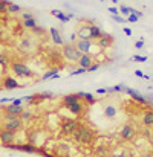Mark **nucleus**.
Returning <instances> with one entry per match:
<instances>
[{
    "mask_svg": "<svg viewBox=\"0 0 153 157\" xmlns=\"http://www.w3.org/2000/svg\"><path fill=\"white\" fill-rule=\"evenodd\" d=\"M72 139H74L78 145L91 147V145L95 142V139H97V131H95L92 127H89L87 124L80 122L78 127H77V130H75V133L72 134Z\"/></svg>",
    "mask_w": 153,
    "mask_h": 157,
    "instance_id": "nucleus-1",
    "label": "nucleus"
},
{
    "mask_svg": "<svg viewBox=\"0 0 153 157\" xmlns=\"http://www.w3.org/2000/svg\"><path fill=\"white\" fill-rule=\"evenodd\" d=\"M23 121L20 119V116H14V114H9V113H3L2 116V125L0 128H5V130H9V131H20L23 128Z\"/></svg>",
    "mask_w": 153,
    "mask_h": 157,
    "instance_id": "nucleus-2",
    "label": "nucleus"
},
{
    "mask_svg": "<svg viewBox=\"0 0 153 157\" xmlns=\"http://www.w3.org/2000/svg\"><path fill=\"white\" fill-rule=\"evenodd\" d=\"M11 72H12L15 76H18V78H25V79L34 78V72H32L25 63H20V61L11 63Z\"/></svg>",
    "mask_w": 153,
    "mask_h": 157,
    "instance_id": "nucleus-3",
    "label": "nucleus"
},
{
    "mask_svg": "<svg viewBox=\"0 0 153 157\" xmlns=\"http://www.w3.org/2000/svg\"><path fill=\"white\" fill-rule=\"evenodd\" d=\"M80 121L77 117H70V119H63L61 121V125H60V131L63 136H72L78 127Z\"/></svg>",
    "mask_w": 153,
    "mask_h": 157,
    "instance_id": "nucleus-4",
    "label": "nucleus"
},
{
    "mask_svg": "<svg viewBox=\"0 0 153 157\" xmlns=\"http://www.w3.org/2000/svg\"><path fill=\"white\" fill-rule=\"evenodd\" d=\"M61 52H63L64 59H67L69 63H77V61L80 59V56L83 55V53L78 52V49H77L74 44H63Z\"/></svg>",
    "mask_w": 153,
    "mask_h": 157,
    "instance_id": "nucleus-5",
    "label": "nucleus"
},
{
    "mask_svg": "<svg viewBox=\"0 0 153 157\" xmlns=\"http://www.w3.org/2000/svg\"><path fill=\"white\" fill-rule=\"evenodd\" d=\"M136 134H138V131H136V128L132 124H124L121 127V130H119V137L124 142H133Z\"/></svg>",
    "mask_w": 153,
    "mask_h": 157,
    "instance_id": "nucleus-6",
    "label": "nucleus"
},
{
    "mask_svg": "<svg viewBox=\"0 0 153 157\" xmlns=\"http://www.w3.org/2000/svg\"><path fill=\"white\" fill-rule=\"evenodd\" d=\"M35 41H34V38L32 37H23L22 40H20V43L17 44V49H18V52L22 53H31L34 52V49H35Z\"/></svg>",
    "mask_w": 153,
    "mask_h": 157,
    "instance_id": "nucleus-7",
    "label": "nucleus"
},
{
    "mask_svg": "<svg viewBox=\"0 0 153 157\" xmlns=\"http://www.w3.org/2000/svg\"><path fill=\"white\" fill-rule=\"evenodd\" d=\"M15 131H9V130H5V128H0V145L3 148H6L8 145L14 144L15 142Z\"/></svg>",
    "mask_w": 153,
    "mask_h": 157,
    "instance_id": "nucleus-8",
    "label": "nucleus"
},
{
    "mask_svg": "<svg viewBox=\"0 0 153 157\" xmlns=\"http://www.w3.org/2000/svg\"><path fill=\"white\" fill-rule=\"evenodd\" d=\"M74 46L78 49L80 53H91L92 48H94V41H91V40H75Z\"/></svg>",
    "mask_w": 153,
    "mask_h": 157,
    "instance_id": "nucleus-9",
    "label": "nucleus"
},
{
    "mask_svg": "<svg viewBox=\"0 0 153 157\" xmlns=\"http://www.w3.org/2000/svg\"><path fill=\"white\" fill-rule=\"evenodd\" d=\"M2 87L6 89V90H15V89H22L23 84H18V81H17L15 78L6 75V76L2 79Z\"/></svg>",
    "mask_w": 153,
    "mask_h": 157,
    "instance_id": "nucleus-10",
    "label": "nucleus"
},
{
    "mask_svg": "<svg viewBox=\"0 0 153 157\" xmlns=\"http://www.w3.org/2000/svg\"><path fill=\"white\" fill-rule=\"evenodd\" d=\"M124 92H126V95L127 96H130L133 101H136V102H139V104H147V98H144L139 92H136V90H133V89H130V87H124L123 89Z\"/></svg>",
    "mask_w": 153,
    "mask_h": 157,
    "instance_id": "nucleus-11",
    "label": "nucleus"
},
{
    "mask_svg": "<svg viewBox=\"0 0 153 157\" xmlns=\"http://www.w3.org/2000/svg\"><path fill=\"white\" fill-rule=\"evenodd\" d=\"M77 63H78V67H83V69L87 70V69L95 63V58H94V55H91V53H83Z\"/></svg>",
    "mask_w": 153,
    "mask_h": 157,
    "instance_id": "nucleus-12",
    "label": "nucleus"
},
{
    "mask_svg": "<svg viewBox=\"0 0 153 157\" xmlns=\"http://www.w3.org/2000/svg\"><path fill=\"white\" fill-rule=\"evenodd\" d=\"M70 154V145L66 144V142H61L57 145L55 148V156L57 157H69Z\"/></svg>",
    "mask_w": 153,
    "mask_h": 157,
    "instance_id": "nucleus-13",
    "label": "nucleus"
},
{
    "mask_svg": "<svg viewBox=\"0 0 153 157\" xmlns=\"http://www.w3.org/2000/svg\"><path fill=\"white\" fill-rule=\"evenodd\" d=\"M141 124L147 128H153V110H146L141 113Z\"/></svg>",
    "mask_w": 153,
    "mask_h": 157,
    "instance_id": "nucleus-14",
    "label": "nucleus"
},
{
    "mask_svg": "<svg viewBox=\"0 0 153 157\" xmlns=\"http://www.w3.org/2000/svg\"><path fill=\"white\" fill-rule=\"evenodd\" d=\"M2 110H3V113H9V114H14V116H20L23 111H25V107H22V105H6V107H2Z\"/></svg>",
    "mask_w": 153,
    "mask_h": 157,
    "instance_id": "nucleus-15",
    "label": "nucleus"
},
{
    "mask_svg": "<svg viewBox=\"0 0 153 157\" xmlns=\"http://www.w3.org/2000/svg\"><path fill=\"white\" fill-rule=\"evenodd\" d=\"M113 37L110 35V34H103V37L97 41L98 43V48L100 49H107V48H110L112 44H113Z\"/></svg>",
    "mask_w": 153,
    "mask_h": 157,
    "instance_id": "nucleus-16",
    "label": "nucleus"
},
{
    "mask_svg": "<svg viewBox=\"0 0 153 157\" xmlns=\"http://www.w3.org/2000/svg\"><path fill=\"white\" fill-rule=\"evenodd\" d=\"M72 114H75V116H81L83 113H84V110H86V105L81 104V101H78V102H75V104H70L66 107Z\"/></svg>",
    "mask_w": 153,
    "mask_h": 157,
    "instance_id": "nucleus-17",
    "label": "nucleus"
},
{
    "mask_svg": "<svg viewBox=\"0 0 153 157\" xmlns=\"http://www.w3.org/2000/svg\"><path fill=\"white\" fill-rule=\"evenodd\" d=\"M89 26L91 25H83L80 29H78V32L75 34L77 37H78V40H91V29H89ZM92 41V40H91Z\"/></svg>",
    "mask_w": 153,
    "mask_h": 157,
    "instance_id": "nucleus-18",
    "label": "nucleus"
},
{
    "mask_svg": "<svg viewBox=\"0 0 153 157\" xmlns=\"http://www.w3.org/2000/svg\"><path fill=\"white\" fill-rule=\"evenodd\" d=\"M89 29H91V40H92V41H98L103 37V34H104L101 31V28L97 26V25H91Z\"/></svg>",
    "mask_w": 153,
    "mask_h": 157,
    "instance_id": "nucleus-19",
    "label": "nucleus"
},
{
    "mask_svg": "<svg viewBox=\"0 0 153 157\" xmlns=\"http://www.w3.org/2000/svg\"><path fill=\"white\" fill-rule=\"evenodd\" d=\"M112 153L110 147L109 145H97L95 148V156L97 157H109Z\"/></svg>",
    "mask_w": 153,
    "mask_h": 157,
    "instance_id": "nucleus-20",
    "label": "nucleus"
},
{
    "mask_svg": "<svg viewBox=\"0 0 153 157\" xmlns=\"http://www.w3.org/2000/svg\"><path fill=\"white\" fill-rule=\"evenodd\" d=\"M49 34H51L52 41H54L57 46H63V44H64V41H63V38H61V35H60V32H58L57 28H51V29H49Z\"/></svg>",
    "mask_w": 153,
    "mask_h": 157,
    "instance_id": "nucleus-21",
    "label": "nucleus"
},
{
    "mask_svg": "<svg viewBox=\"0 0 153 157\" xmlns=\"http://www.w3.org/2000/svg\"><path fill=\"white\" fill-rule=\"evenodd\" d=\"M18 151H23V153H28V154H34V153H37V147L32 145L31 142H25V144L18 145Z\"/></svg>",
    "mask_w": 153,
    "mask_h": 157,
    "instance_id": "nucleus-22",
    "label": "nucleus"
},
{
    "mask_svg": "<svg viewBox=\"0 0 153 157\" xmlns=\"http://www.w3.org/2000/svg\"><path fill=\"white\" fill-rule=\"evenodd\" d=\"M51 14L54 15V17H57L60 21H63V23H67L70 18H72V14H69V15H64L61 11H58V9H52Z\"/></svg>",
    "mask_w": 153,
    "mask_h": 157,
    "instance_id": "nucleus-23",
    "label": "nucleus"
},
{
    "mask_svg": "<svg viewBox=\"0 0 153 157\" xmlns=\"http://www.w3.org/2000/svg\"><path fill=\"white\" fill-rule=\"evenodd\" d=\"M78 101H81L80 98H78V95L77 93H70V95H66V96H63V104L66 105H70V104H75V102H78Z\"/></svg>",
    "mask_w": 153,
    "mask_h": 157,
    "instance_id": "nucleus-24",
    "label": "nucleus"
},
{
    "mask_svg": "<svg viewBox=\"0 0 153 157\" xmlns=\"http://www.w3.org/2000/svg\"><path fill=\"white\" fill-rule=\"evenodd\" d=\"M104 116L109 117V119L115 117L116 116V107L115 105H106L104 107Z\"/></svg>",
    "mask_w": 153,
    "mask_h": 157,
    "instance_id": "nucleus-25",
    "label": "nucleus"
},
{
    "mask_svg": "<svg viewBox=\"0 0 153 157\" xmlns=\"http://www.w3.org/2000/svg\"><path fill=\"white\" fill-rule=\"evenodd\" d=\"M32 117H34L32 111H29V110H26V108H25V111H23V113L20 114V119L23 121V124H25V122H29V121H31Z\"/></svg>",
    "mask_w": 153,
    "mask_h": 157,
    "instance_id": "nucleus-26",
    "label": "nucleus"
},
{
    "mask_svg": "<svg viewBox=\"0 0 153 157\" xmlns=\"http://www.w3.org/2000/svg\"><path fill=\"white\" fill-rule=\"evenodd\" d=\"M23 26H25L26 29H34V28L37 26V21H35V18L32 17V18H28V20H23Z\"/></svg>",
    "mask_w": 153,
    "mask_h": 157,
    "instance_id": "nucleus-27",
    "label": "nucleus"
},
{
    "mask_svg": "<svg viewBox=\"0 0 153 157\" xmlns=\"http://www.w3.org/2000/svg\"><path fill=\"white\" fill-rule=\"evenodd\" d=\"M8 5H11L9 0H0V15L8 14Z\"/></svg>",
    "mask_w": 153,
    "mask_h": 157,
    "instance_id": "nucleus-28",
    "label": "nucleus"
},
{
    "mask_svg": "<svg viewBox=\"0 0 153 157\" xmlns=\"http://www.w3.org/2000/svg\"><path fill=\"white\" fill-rule=\"evenodd\" d=\"M81 99H84V101L87 102V105H92V104H95V102H97V99H95V96H94L92 93H84Z\"/></svg>",
    "mask_w": 153,
    "mask_h": 157,
    "instance_id": "nucleus-29",
    "label": "nucleus"
},
{
    "mask_svg": "<svg viewBox=\"0 0 153 157\" xmlns=\"http://www.w3.org/2000/svg\"><path fill=\"white\" fill-rule=\"evenodd\" d=\"M20 11H22V8L18 5H15V3L8 5V14H18Z\"/></svg>",
    "mask_w": 153,
    "mask_h": 157,
    "instance_id": "nucleus-30",
    "label": "nucleus"
},
{
    "mask_svg": "<svg viewBox=\"0 0 153 157\" xmlns=\"http://www.w3.org/2000/svg\"><path fill=\"white\" fill-rule=\"evenodd\" d=\"M118 9H119V12H121L123 15H126V17H127L129 14H132V9H133V8H130V6H126V5H121Z\"/></svg>",
    "mask_w": 153,
    "mask_h": 157,
    "instance_id": "nucleus-31",
    "label": "nucleus"
},
{
    "mask_svg": "<svg viewBox=\"0 0 153 157\" xmlns=\"http://www.w3.org/2000/svg\"><path fill=\"white\" fill-rule=\"evenodd\" d=\"M132 61H135V63H146L147 61V56L146 55H133L132 56Z\"/></svg>",
    "mask_w": 153,
    "mask_h": 157,
    "instance_id": "nucleus-32",
    "label": "nucleus"
},
{
    "mask_svg": "<svg viewBox=\"0 0 153 157\" xmlns=\"http://www.w3.org/2000/svg\"><path fill=\"white\" fill-rule=\"evenodd\" d=\"M57 72H58V69H51V70H48V72L42 76V79H43V81H45V79H49V78H52V76L57 73Z\"/></svg>",
    "mask_w": 153,
    "mask_h": 157,
    "instance_id": "nucleus-33",
    "label": "nucleus"
},
{
    "mask_svg": "<svg viewBox=\"0 0 153 157\" xmlns=\"http://www.w3.org/2000/svg\"><path fill=\"white\" fill-rule=\"evenodd\" d=\"M83 73H87V70L83 69V67H78V69H75L74 72H70V76H77V75H83Z\"/></svg>",
    "mask_w": 153,
    "mask_h": 157,
    "instance_id": "nucleus-34",
    "label": "nucleus"
},
{
    "mask_svg": "<svg viewBox=\"0 0 153 157\" xmlns=\"http://www.w3.org/2000/svg\"><path fill=\"white\" fill-rule=\"evenodd\" d=\"M126 20H127V21H130V23H136L139 18H138L136 15H133V14H129V15L126 17Z\"/></svg>",
    "mask_w": 153,
    "mask_h": 157,
    "instance_id": "nucleus-35",
    "label": "nucleus"
},
{
    "mask_svg": "<svg viewBox=\"0 0 153 157\" xmlns=\"http://www.w3.org/2000/svg\"><path fill=\"white\" fill-rule=\"evenodd\" d=\"M109 12H110L112 15H118V14H119V9H118L116 6H110V8H109Z\"/></svg>",
    "mask_w": 153,
    "mask_h": 157,
    "instance_id": "nucleus-36",
    "label": "nucleus"
},
{
    "mask_svg": "<svg viewBox=\"0 0 153 157\" xmlns=\"http://www.w3.org/2000/svg\"><path fill=\"white\" fill-rule=\"evenodd\" d=\"M112 17H113V20H115V21H118V23H126V18H124V17H121L119 14H118V15H112Z\"/></svg>",
    "mask_w": 153,
    "mask_h": 157,
    "instance_id": "nucleus-37",
    "label": "nucleus"
},
{
    "mask_svg": "<svg viewBox=\"0 0 153 157\" xmlns=\"http://www.w3.org/2000/svg\"><path fill=\"white\" fill-rule=\"evenodd\" d=\"M98 69H100V64H98V63H94V64L87 69V72H95V70H98Z\"/></svg>",
    "mask_w": 153,
    "mask_h": 157,
    "instance_id": "nucleus-38",
    "label": "nucleus"
},
{
    "mask_svg": "<svg viewBox=\"0 0 153 157\" xmlns=\"http://www.w3.org/2000/svg\"><path fill=\"white\" fill-rule=\"evenodd\" d=\"M132 14H133V15H136L138 18H143V15H144V14H143L141 11H138V9H135V8L132 9Z\"/></svg>",
    "mask_w": 153,
    "mask_h": 157,
    "instance_id": "nucleus-39",
    "label": "nucleus"
},
{
    "mask_svg": "<svg viewBox=\"0 0 153 157\" xmlns=\"http://www.w3.org/2000/svg\"><path fill=\"white\" fill-rule=\"evenodd\" d=\"M135 48H136V49H143V48H144V40L141 38L139 41H136V43H135Z\"/></svg>",
    "mask_w": 153,
    "mask_h": 157,
    "instance_id": "nucleus-40",
    "label": "nucleus"
},
{
    "mask_svg": "<svg viewBox=\"0 0 153 157\" xmlns=\"http://www.w3.org/2000/svg\"><path fill=\"white\" fill-rule=\"evenodd\" d=\"M0 64H2V66L8 64V58H6L5 55H2V53H0Z\"/></svg>",
    "mask_w": 153,
    "mask_h": 157,
    "instance_id": "nucleus-41",
    "label": "nucleus"
},
{
    "mask_svg": "<svg viewBox=\"0 0 153 157\" xmlns=\"http://www.w3.org/2000/svg\"><path fill=\"white\" fill-rule=\"evenodd\" d=\"M12 105H22L23 104V98H18V99H12Z\"/></svg>",
    "mask_w": 153,
    "mask_h": 157,
    "instance_id": "nucleus-42",
    "label": "nucleus"
},
{
    "mask_svg": "<svg viewBox=\"0 0 153 157\" xmlns=\"http://www.w3.org/2000/svg\"><path fill=\"white\" fill-rule=\"evenodd\" d=\"M138 157H153V153L152 151H146V153H141Z\"/></svg>",
    "mask_w": 153,
    "mask_h": 157,
    "instance_id": "nucleus-43",
    "label": "nucleus"
},
{
    "mask_svg": "<svg viewBox=\"0 0 153 157\" xmlns=\"http://www.w3.org/2000/svg\"><path fill=\"white\" fill-rule=\"evenodd\" d=\"M22 18H23V20H28V18H32V14H31V12H25V14L22 15Z\"/></svg>",
    "mask_w": 153,
    "mask_h": 157,
    "instance_id": "nucleus-44",
    "label": "nucleus"
},
{
    "mask_svg": "<svg viewBox=\"0 0 153 157\" xmlns=\"http://www.w3.org/2000/svg\"><path fill=\"white\" fill-rule=\"evenodd\" d=\"M123 31H124V34H126V35H129V37H132V29H130V28H127V26H126V28H124Z\"/></svg>",
    "mask_w": 153,
    "mask_h": 157,
    "instance_id": "nucleus-45",
    "label": "nucleus"
},
{
    "mask_svg": "<svg viewBox=\"0 0 153 157\" xmlns=\"http://www.w3.org/2000/svg\"><path fill=\"white\" fill-rule=\"evenodd\" d=\"M6 102H12V99L11 98H2L0 99V104H6Z\"/></svg>",
    "mask_w": 153,
    "mask_h": 157,
    "instance_id": "nucleus-46",
    "label": "nucleus"
},
{
    "mask_svg": "<svg viewBox=\"0 0 153 157\" xmlns=\"http://www.w3.org/2000/svg\"><path fill=\"white\" fill-rule=\"evenodd\" d=\"M97 93H98V95H106V93H107V89H98Z\"/></svg>",
    "mask_w": 153,
    "mask_h": 157,
    "instance_id": "nucleus-47",
    "label": "nucleus"
},
{
    "mask_svg": "<svg viewBox=\"0 0 153 157\" xmlns=\"http://www.w3.org/2000/svg\"><path fill=\"white\" fill-rule=\"evenodd\" d=\"M135 75H136V76H139V78H144V73H143L141 70H135Z\"/></svg>",
    "mask_w": 153,
    "mask_h": 157,
    "instance_id": "nucleus-48",
    "label": "nucleus"
},
{
    "mask_svg": "<svg viewBox=\"0 0 153 157\" xmlns=\"http://www.w3.org/2000/svg\"><path fill=\"white\" fill-rule=\"evenodd\" d=\"M109 157H119V151H112Z\"/></svg>",
    "mask_w": 153,
    "mask_h": 157,
    "instance_id": "nucleus-49",
    "label": "nucleus"
},
{
    "mask_svg": "<svg viewBox=\"0 0 153 157\" xmlns=\"http://www.w3.org/2000/svg\"><path fill=\"white\" fill-rule=\"evenodd\" d=\"M110 2H112L113 5H116V3H118V0H110Z\"/></svg>",
    "mask_w": 153,
    "mask_h": 157,
    "instance_id": "nucleus-50",
    "label": "nucleus"
},
{
    "mask_svg": "<svg viewBox=\"0 0 153 157\" xmlns=\"http://www.w3.org/2000/svg\"><path fill=\"white\" fill-rule=\"evenodd\" d=\"M0 35H2V31H0Z\"/></svg>",
    "mask_w": 153,
    "mask_h": 157,
    "instance_id": "nucleus-51",
    "label": "nucleus"
},
{
    "mask_svg": "<svg viewBox=\"0 0 153 157\" xmlns=\"http://www.w3.org/2000/svg\"><path fill=\"white\" fill-rule=\"evenodd\" d=\"M100 2H104V0H100Z\"/></svg>",
    "mask_w": 153,
    "mask_h": 157,
    "instance_id": "nucleus-52",
    "label": "nucleus"
},
{
    "mask_svg": "<svg viewBox=\"0 0 153 157\" xmlns=\"http://www.w3.org/2000/svg\"><path fill=\"white\" fill-rule=\"evenodd\" d=\"M54 157H57V156H54Z\"/></svg>",
    "mask_w": 153,
    "mask_h": 157,
    "instance_id": "nucleus-53",
    "label": "nucleus"
}]
</instances>
